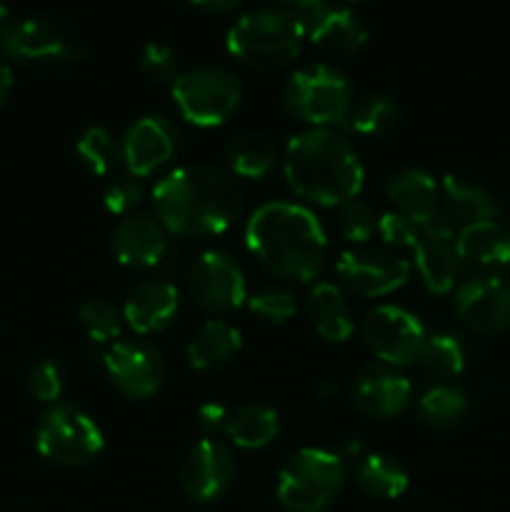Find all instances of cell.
I'll return each instance as SVG.
<instances>
[{"instance_id": "1", "label": "cell", "mask_w": 510, "mask_h": 512, "mask_svg": "<svg viewBox=\"0 0 510 512\" xmlns=\"http://www.w3.org/2000/svg\"><path fill=\"white\" fill-rule=\"evenodd\" d=\"M155 215L165 230L185 238L220 235L238 220L243 190L230 170L218 165H183L153 188Z\"/></svg>"}, {"instance_id": "2", "label": "cell", "mask_w": 510, "mask_h": 512, "mask_svg": "<svg viewBox=\"0 0 510 512\" xmlns=\"http://www.w3.org/2000/svg\"><path fill=\"white\" fill-rule=\"evenodd\" d=\"M245 245L278 278L308 283L323 270L328 238L320 220L288 200L265 203L245 225Z\"/></svg>"}, {"instance_id": "3", "label": "cell", "mask_w": 510, "mask_h": 512, "mask_svg": "<svg viewBox=\"0 0 510 512\" xmlns=\"http://www.w3.org/2000/svg\"><path fill=\"white\" fill-rule=\"evenodd\" d=\"M290 190L320 208H340L358 198L365 168L353 145L328 128H313L290 138L283 155Z\"/></svg>"}, {"instance_id": "4", "label": "cell", "mask_w": 510, "mask_h": 512, "mask_svg": "<svg viewBox=\"0 0 510 512\" xmlns=\"http://www.w3.org/2000/svg\"><path fill=\"white\" fill-rule=\"evenodd\" d=\"M378 235L388 248H408L415 255V268L430 293H450L460 270L453 230L435 218L415 223L398 213H385L378 220Z\"/></svg>"}, {"instance_id": "5", "label": "cell", "mask_w": 510, "mask_h": 512, "mask_svg": "<svg viewBox=\"0 0 510 512\" xmlns=\"http://www.w3.org/2000/svg\"><path fill=\"white\" fill-rule=\"evenodd\" d=\"M303 30L288 10L260 8L245 13L228 30V53L250 70H278L293 63L303 45Z\"/></svg>"}, {"instance_id": "6", "label": "cell", "mask_w": 510, "mask_h": 512, "mask_svg": "<svg viewBox=\"0 0 510 512\" xmlns=\"http://www.w3.org/2000/svg\"><path fill=\"white\" fill-rule=\"evenodd\" d=\"M345 483L343 458L323 448H303L278 473V500L290 512H323Z\"/></svg>"}, {"instance_id": "7", "label": "cell", "mask_w": 510, "mask_h": 512, "mask_svg": "<svg viewBox=\"0 0 510 512\" xmlns=\"http://www.w3.org/2000/svg\"><path fill=\"white\" fill-rule=\"evenodd\" d=\"M283 103L290 115L313 128L343 125L353 110L348 78L330 65H305L295 70L283 88Z\"/></svg>"}, {"instance_id": "8", "label": "cell", "mask_w": 510, "mask_h": 512, "mask_svg": "<svg viewBox=\"0 0 510 512\" xmlns=\"http://www.w3.org/2000/svg\"><path fill=\"white\" fill-rule=\"evenodd\" d=\"M103 445L105 438L98 423L73 405H50L35 430L38 453L63 468H83L98 458Z\"/></svg>"}, {"instance_id": "9", "label": "cell", "mask_w": 510, "mask_h": 512, "mask_svg": "<svg viewBox=\"0 0 510 512\" xmlns=\"http://www.w3.org/2000/svg\"><path fill=\"white\" fill-rule=\"evenodd\" d=\"M180 115L198 128H218L240 108L243 88L223 68H195L173 80Z\"/></svg>"}, {"instance_id": "10", "label": "cell", "mask_w": 510, "mask_h": 512, "mask_svg": "<svg viewBox=\"0 0 510 512\" xmlns=\"http://www.w3.org/2000/svg\"><path fill=\"white\" fill-rule=\"evenodd\" d=\"M425 333L418 315L398 305H378L363 320V340L370 353L385 365L403 368L418 360L423 350Z\"/></svg>"}, {"instance_id": "11", "label": "cell", "mask_w": 510, "mask_h": 512, "mask_svg": "<svg viewBox=\"0 0 510 512\" xmlns=\"http://www.w3.org/2000/svg\"><path fill=\"white\" fill-rule=\"evenodd\" d=\"M338 275L353 293L363 298H383L408 280L410 263L388 245H358L340 255Z\"/></svg>"}, {"instance_id": "12", "label": "cell", "mask_w": 510, "mask_h": 512, "mask_svg": "<svg viewBox=\"0 0 510 512\" xmlns=\"http://www.w3.org/2000/svg\"><path fill=\"white\" fill-rule=\"evenodd\" d=\"M303 38L318 45L330 55H355L368 43V30L348 8L328 3V0H303L293 10Z\"/></svg>"}, {"instance_id": "13", "label": "cell", "mask_w": 510, "mask_h": 512, "mask_svg": "<svg viewBox=\"0 0 510 512\" xmlns=\"http://www.w3.org/2000/svg\"><path fill=\"white\" fill-rule=\"evenodd\" d=\"M103 363L115 388L133 400L153 398L168 375L163 353L143 340H118L108 348Z\"/></svg>"}, {"instance_id": "14", "label": "cell", "mask_w": 510, "mask_h": 512, "mask_svg": "<svg viewBox=\"0 0 510 512\" xmlns=\"http://www.w3.org/2000/svg\"><path fill=\"white\" fill-rule=\"evenodd\" d=\"M188 288L195 303L208 313H230L248 303L243 268L220 250H208L193 263Z\"/></svg>"}, {"instance_id": "15", "label": "cell", "mask_w": 510, "mask_h": 512, "mask_svg": "<svg viewBox=\"0 0 510 512\" xmlns=\"http://www.w3.org/2000/svg\"><path fill=\"white\" fill-rule=\"evenodd\" d=\"M5 55L15 63L33 65V68H58L73 63L80 55V48L73 33L58 20L25 18L15 28Z\"/></svg>"}, {"instance_id": "16", "label": "cell", "mask_w": 510, "mask_h": 512, "mask_svg": "<svg viewBox=\"0 0 510 512\" xmlns=\"http://www.w3.org/2000/svg\"><path fill=\"white\" fill-rule=\"evenodd\" d=\"M235 478V463L230 450L218 440L203 438L188 450L178 470L183 493L195 503H213L228 493Z\"/></svg>"}, {"instance_id": "17", "label": "cell", "mask_w": 510, "mask_h": 512, "mask_svg": "<svg viewBox=\"0 0 510 512\" xmlns=\"http://www.w3.org/2000/svg\"><path fill=\"white\" fill-rule=\"evenodd\" d=\"M123 163L135 178H148L173 158L178 148V130L165 115H143L120 140Z\"/></svg>"}, {"instance_id": "18", "label": "cell", "mask_w": 510, "mask_h": 512, "mask_svg": "<svg viewBox=\"0 0 510 512\" xmlns=\"http://www.w3.org/2000/svg\"><path fill=\"white\" fill-rule=\"evenodd\" d=\"M455 310L470 330L500 333L510 328V288L498 275H480L458 290Z\"/></svg>"}, {"instance_id": "19", "label": "cell", "mask_w": 510, "mask_h": 512, "mask_svg": "<svg viewBox=\"0 0 510 512\" xmlns=\"http://www.w3.org/2000/svg\"><path fill=\"white\" fill-rule=\"evenodd\" d=\"M168 250V230L150 215H125L113 230L115 260L125 268L145 270L158 265Z\"/></svg>"}, {"instance_id": "20", "label": "cell", "mask_w": 510, "mask_h": 512, "mask_svg": "<svg viewBox=\"0 0 510 512\" xmlns=\"http://www.w3.org/2000/svg\"><path fill=\"white\" fill-rule=\"evenodd\" d=\"M353 403L368 418H395L410 403V380L383 365H370L355 378Z\"/></svg>"}, {"instance_id": "21", "label": "cell", "mask_w": 510, "mask_h": 512, "mask_svg": "<svg viewBox=\"0 0 510 512\" xmlns=\"http://www.w3.org/2000/svg\"><path fill=\"white\" fill-rule=\"evenodd\" d=\"M180 308V290L168 280L140 283L123 305V320L133 333L150 335L173 323Z\"/></svg>"}, {"instance_id": "22", "label": "cell", "mask_w": 510, "mask_h": 512, "mask_svg": "<svg viewBox=\"0 0 510 512\" xmlns=\"http://www.w3.org/2000/svg\"><path fill=\"white\" fill-rule=\"evenodd\" d=\"M495 215H498V208L483 188L468 183L460 175H445L440 183V208L435 220L458 235L468 225L490 220Z\"/></svg>"}, {"instance_id": "23", "label": "cell", "mask_w": 510, "mask_h": 512, "mask_svg": "<svg viewBox=\"0 0 510 512\" xmlns=\"http://www.w3.org/2000/svg\"><path fill=\"white\" fill-rule=\"evenodd\" d=\"M460 265L493 275L510 258V230L495 218L468 225L455 235Z\"/></svg>"}, {"instance_id": "24", "label": "cell", "mask_w": 510, "mask_h": 512, "mask_svg": "<svg viewBox=\"0 0 510 512\" xmlns=\"http://www.w3.org/2000/svg\"><path fill=\"white\" fill-rule=\"evenodd\" d=\"M388 200L393 203L395 213L403 218L423 223V220H433L440 208V183L425 170L408 168L395 173L385 185Z\"/></svg>"}, {"instance_id": "25", "label": "cell", "mask_w": 510, "mask_h": 512, "mask_svg": "<svg viewBox=\"0 0 510 512\" xmlns=\"http://www.w3.org/2000/svg\"><path fill=\"white\" fill-rule=\"evenodd\" d=\"M243 338L240 330L228 320H208L200 325L198 333L190 338L185 358L193 370H215L238 355Z\"/></svg>"}, {"instance_id": "26", "label": "cell", "mask_w": 510, "mask_h": 512, "mask_svg": "<svg viewBox=\"0 0 510 512\" xmlns=\"http://www.w3.org/2000/svg\"><path fill=\"white\" fill-rule=\"evenodd\" d=\"M308 313L315 333L328 343H345L353 335L355 320L343 290L333 283H318L310 290Z\"/></svg>"}, {"instance_id": "27", "label": "cell", "mask_w": 510, "mask_h": 512, "mask_svg": "<svg viewBox=\"0 0 510 512\" xmlns=\"http://www.w3.org/2000/svg\"><path fill=\"white\" fill-rule=\"evenodd\" d=\"M355 483L370 498L395 500L408 490V473L388 455H365L355 468Z\"/></svg>"}, {"instance_id": "28", "label": "cell", "mask_w": 510, "mask_h": 512, "mask_svg": "<svg viewBox=\"0 0 510 512\" xmlns=\"http://www.w3.org/2000/svg\"><path fill=\"white\" fill-rule=\"evenodd\" d=\"M230 173L240 178L260 180L278 163V150L268 138L255 133H240L228 145Z\"/></svg>"}, {"instance_id": "29", "label": "cell", "mask_w": 510, "mask_h": 512, "mask_svg": "<svg viewBox=\"0 0 510 512\" xmlns=\"http://www.w3.org/2000/svg\"><path fill=\"white\" fill-rule=\"evenodd\" d=\"M278 430V413H275L273 408H265V405H248V408L238 410V413L230 418L225 435H228L230 443H235L238 448L260 450L265 448V445L273 443Z\"/></svg>"}, {"instance_id": "30", "label": "cell", "mask_w": 510, "mask_h": 512, "mask_svg": "<svg viewBox=\"0 0 510 512\" xmlns=\"http://www.w3.org/2000/svg\"><path fill=\"white\" fill-rule=\"evenodd\" d=\"M418 363L428 378L445 383L463 373L465 368V350L458 338L448 333H435L425 338L423 350L418 355Z\"/></svg>"}, {"instance_id": "31", "label": "cell", "mask_w": 510, "mask_h": 512, "mask_svg": "<svg viewBox=\"0 0 510 512\" xmlns=\"http://www.w3.org/2000/svg\"><path fill=\"white\" fill-rule=\"evenodd\" d=\"M468 413V398L453 385H435L418 400V415L430 428H453Z\"/></svg>"}, {"instance_id": "32", "label": "cell", "mask_w": 510, "mask_h": 512, "mask_svg": "<svg viewBox=\"0 0 510 512\" xmlns=\"http://www.w3.org/2000/svg\"><path fill=\"white\" fill-rule=\"evenodd\" d=\"M75 153H78L80 163L90 170L93 175H110L118 163L123 160V148H120L118 140L113 138V133L105 128H88L78 138L75 145Z\"/></svg>"}, {"instance_id": "33", "label": "cell", "mask_w": 510, "mask_h": 512, "mask_svg": "<svg viewBox=\"0 0 510 512\" xmlns=\"http://www.w3.org/2000/svg\"><path fill=\"white\" fill-rule=\"evenodd\" d=\"M350 128L360 135H385L398 125L400 108L385 95L360 98L350 110Z\"/></svg>"}, {"instance_id": "34", "label": "cell", "mask_w": 510, "mask_h": 512, "mask_svg": "<svg viewBox=\"0 0 510 512\" xmlns=\"http://www.w3.org/2000/svg\"><path fill=\"white\" fill-rule=\"evenodd\" d=\"M123 310L115 303L103 298H93L80 305V325L88 333V338L98 345L118 343L120 330H123Z\"/></svg>"}, {"instance_id": "35", "label": "cell", "mask_w": 510, "mask_h": 512, "mask_svg": "<svg viewBox=\"0 0 510 512\" xmlns=\"http://www.w3.org/2000/svg\"><path fill=\"white\" fill-rule=\"evenodd\" d=\"M248 308L250 313H255L260 320H265V323L280 325L285 323V320L293 318L295 310H298V303H295V295L290 293V290L265 288L258 290L255 295H250Z\"/></svg>"}, {"instance_id": "36", "label": "cell", "mask_w": 510, "mask_h": 512, "mask_svg": "<svg viewBox=\"0 0 510 512\" xmlns=\"http://www.w3.org/2000/svg\"><path fill=\"white\" fill-rule=\"evenodd\" d=\"M340 233L355 245H368V240L378 233V220L375 213L360 200H350V203L340 205Z\"/></svg>"}, {"instance_id": "37", "label": "cell", "mask_w": 510, "mask_h": 512, "mask_svg": "<svg viewBox=\"0 0 510 512\" xmlns=\"http://www.w3.org/2000/svg\"><path fill=\"white\" fill-rule=\"evenodd\" d=\"M143 183H140V178H135V175L125 173V175H118V178H113L108 183V188H105L103 193V205L108 213L113 215H133V210L138 208L140 200H143Z\"/></svg>"}, {"instance_id": "38", "label": "cell", "mask_w": 510, "mask_h": 512, "mask_svg": "<svg viewBox=\"0 0 510 512\" xmlns=\"http://www.w3.org/2000/svg\"><path fill=\"white\" fill-rule=\"evenodd\" d=\"M28 388L40 403H58L60 395H63V375H60L58 365L50 358H40L38 363H33L28 373Z\"/></svg>"}, {"instance_id": "39", "label": "cell", "mask_w": 510, "mask_h": 512, "mask_svg": "<svg viewBox=\"0 0 510 512\" xmlns=\"http://www.w3.org/2000/svg\"><path fill=\"white\" fill-rule=\"evenodd\" d=\"M140 68L155 83H168V80L178 78V55L168 45L150 43L140 55Z\"/></svg>"}, {"instance_id": "40", "label": "cell", "mask_w": 510, "mask_h": 512, "mask_svg": "<svg viewBox=\"0 0 510 512\" xmlns=\"http://www.w3.org/2000/svg\"><path fill=\"white\" fill-rule=\"evenodd\" d=\"M195 423H198L200 433L208 440H215V435L225 433L230 423V415L225 410V405L220 403H203L195 413Z\"/></svg>"}, {"instance_id": "41", "label": "cell", "mask_w": 510, "mask_h": 512, "mask_svg": "<svg viewBox=\"0 0 510 512\" xmlns=\"http://www.w3.org/2000/svg\"><path fill=\"white\" fill-rule=\"evenodd\" d=\"M18 23H20V18H15L13 10H10L8 5L0 3V55L8 53V45H10V40H13Z\"/></svg>"}, {"instance_id": "42", "label": "cell", "mask_w": 510, "mask_h": 512, "mask_svg": "<svg viewBox=\"0 0 510 512\" xmlns=\"http://www.w3.org/2000/svg\"><path fill=\"white\" fill-rule=\"evenodd\" d=\"M190 3L205 13H230V10L240 8L245 0H190Z\"/></svg>"}, {"instance_id": "43", "label": "cell", "mask_w": 510, "mask_h": 512, "mask_svg": "<svg viewBox=\"0 0 510 512\" xmlns=\"http://www.w3.org/2000/svg\"><path fill=\"white\" fill-rule=\"evenodd\" d=\"M10 93H13V70H10V65L0 55V110L8 103Z\"/></svg>"}, {"instance_id": "44", "label": "cell", "mask_w": 510, "mask_h": 512, "mask_svg": "<svg viewBox=\"0 0 510 512\" xmlns=\"http://www.w3.org/2000/svg\"><path fill=\"white\" fill-rule=\"evenodd\" d=\"M493 275H498V278L503 280V283L508 285V288H510V258L505 260V263H503V268H500L498 273H493Z\"/></svg>"}, {"instance_id": "45", "label": "cell", "mask_w": 510, "mask_h": 512, "mask_svg": "<svg viewBox=\"0 0 510 512\" xmlns=\"http://www.w3.org/2000/svg\"><path fill=\"white\" fill-rule=\"evenodd\" d=\"M283 3H295V5H298V3H303V0H283Z\"/></svg>"}, {"instance_id": "46", "label": "cell", "mask_w": 510, "mask_h": 512, "mask_svg": "<svg viewBox=\"0 0 510 512\" xmlns=\"http://www.w3.org/2000/svg\"><path fill=\"white\" fill-rule=\"evenodd\" d=\"M355 3H365V0H355Z\"/></svg>"}]
</instances>
